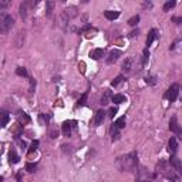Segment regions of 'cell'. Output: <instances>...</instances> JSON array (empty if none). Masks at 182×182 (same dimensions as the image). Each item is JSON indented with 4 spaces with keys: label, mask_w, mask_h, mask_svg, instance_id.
Here are the masks:
<instances>
[{
    "label": "cell",
    "mask_w": 182,
    "mask_h": 182,
    "mask_svg": "<svg viewBox=\"0 0 182 182\" xmlns=\"http://www.w3.org/2000/svg\"><path fill=\"white\" fill-rule=\"evenodd\" d=\"M138 165V155L135 151L117 158V167L124 172H132Z\"/></svg>",
    "instance_id": "6da1fadb"
},
{
    "label": "cell",
    "mask_w": 182,
    "mask_h": 182,
    "mask_svg": "<svg viewBox=\"0 0 182 182\" xmlns=\"http://www.w3.org/2000/svg\"><path fill=\"white\" fill-rule=\"evenodd\" d=\"M13 24H14V19L11 17L10 14H3L1 20H0V32L7 33L13 27Z\"/></svg>",
    "instance_id": "7a4b0ae2"
},
{
    "label": "cell",
    "mask_w": 182,
    "mask_h": 182,
    "mask_svg": "<svg viewBox=\"0 0 182 182\" xmlns=\"http://www.w3.org/2000/svg\"><path fill=\"white\" fill-rule=\"evenodd\" d=\"M75 121H65L61 125V132L64 137H71V132H73V128H75Z\"/></svg>",
    "instance_id": "3957f363"
},
{
    "label": "cell",
    "mask_w": 182,
    "mask_h": 182,
    "mask_svg": "<svg viewBox=\"0 0 182 182\" xmlns=\"http://www.w3.org/2000/svg\"><path fill=\"white\" fill-rule=\"evenodd\" d=\"M178 93H179V86L178 84H172L169 88H168V93H167V98L169 100V103H174L178 97Z\"/></svg>",
    "instance_id": "277c9868"
},
{
    "label": "cell",
    "mask_w": 182,
    "mask_h": 182,
    "mask_svg": "<svg viewBox=\"0 0 182 182\" xmlns=\"http://www.w3.org/2000/svg\"><path fill=\"white\" fill-rule=\"evenodd\" d=\"M104 118H105V112H104L103 110H98V111L96 112L94 121H93L94 127H98V125H101V124H103V121H104Z\"/></svg>",
    "instance_id": "5b68a950"
},
{
    "label": "cell",
    "mask_w": 182,
    "mask_h": 182,
    "mask_svg": "<svg viewBox=\"0 0 182 182\" xmlns=\"http://www.w3.org/2000/svg\"><path fill=\"white\" fill-rule=\"evenodd\" d=\"M119 56H121V51H119V50H112L111 53L108 54L107 60H105V61H107V64H114L118 58H119Z\"/></svg>",
    "instance_id": "8992f818"
},
{
    "label": "cell",
    "mask_w": 182,
    "mask_h": 182,
    "mask_svg": "<svg viewBox=\"0 0 182 182\" xmlns=\"http://www.w3.org/2000/svg\"><path fill=\"white\" fill-rule=\"evenodd\" d=\"M169 129H171L172 132H175V134H182V128L178 125L176 117H175V115L171 117V121H169Z\"/></svg>",
    "instance_id": "52a82bcc"
},
{
    "label": "cell",
    "mask_w": 182,
    "mask_h": 182,
    "mask_svg": "<svg viewBox=\"0 0 182 182\" xmlns=\"http://www.w3.org/2000/svg\"><path fill=\"white\" fill-rule=\"evenodd\" d=\"M171 165L174 167V169L175 171H178L179 174H182V161H179L178 158H175V157H171Z\"/></svg>",
    "instance_id": "ba28073f"
},
{
    "label": "cell",
    "mask_w": 182,
    "mask_h": 182,
    "mask_svg": "<svg viewBox=\"0 0 182 182\" xmlns=\"http://www.w3.org/2000/svg\"><path fill=\"white\" fill-rule=\"evenodd\" d=\"M157 36H158V32H157L155 29H151L150 33H148V37H147V48H148L151 44H152V41L157 39Z\"/></svg>",
    "instance_id": "9c48e42d"
},
{
    "label": "cell",
    "mask_w": 182,
    "mask_h": 182,
    "mask_svg": "<svg viewBox=\"0 0 182 182\" xmlns=\"http://www.w3.org/2000/svg\"><path fill=\"white\" fill-rule=\"evenodd\" d=\"M104 16H105V19L108 20H115L119 17V11L117 10H105L104 11Z\"/></svg>",
    "instance_id": "30bf717a"
},
{
    "label": "cell",
    "mask_w": 182,
    "mask_h": 182,
    "mask_svg": "<svg viewBox=\"0 0 182 182\" xmlns=\"http://www.w3.org/2000/svg\"><path fill=\"white\" fill-rule=\"evenodd\" d=\"M103 56H104V50H103V48H96V50H93V51L90 53V57H91L93 60H100Z\"/></svg>",
    "instance_id": "8fae6325"
},
{
    "label": "cell",
    "mask_w": 182,
    "mask_h": 182,
    "mask_svg": "<svg viewBox=\"0 0 182 182\" xmlns=\"http://www.w3.org/2000/svg\"><path fill=\"white\" fill-rule=\"evenodd\" d=\"M111 101H112L114 104H122V103L127 101V97L122 96V94H115V96L111 97Z\"/></svg>",
    "instance_id": "7c38bea8"
},
{
    "label": "cell",
    "mask_w": 182,
    "mask_h": 182,
    "mask_svg": "<svg viewBox=\"0 0 182 182\" xmlns=\"http://www.w3.org/2000/svg\"><path fill=\"white\" fill-rule=\"evenodd\" d=\"M132 63H134V58H131V57H129V58H127V60L122 63V67H121V68H122L125 73H129V71H131V68H132Z\"/></svg>",
    "instance_id": "4fadbf2b"
},
{
    "label": "cell",
    "mask_w": 182,
    "mask_h": 182,
    "mask_svg": "<svg viewBox=\"0 0 182 182\" xmlns=\"http://www.w3.org/2000/svg\"><path fill=\"white\" fill-rule=\"evenodd\" d=\"M168 147H169V152H171V154H175V152H176L178 142H176V138H175V137H171L169 142H168Z\"/></svg>",
    "instance_id": "5bb4252c"
},
{
    "label": "cell",
    "mask_w": 182,
    "mask_h": 182,
    "mask_svg": "<svg viewBox=\"0 0 182 182\" xmlns=\"http://www.w3.org/2000/svg\"><path fill=\"white\" fill-rule=\"evenodd\" d=\"M26 39V32H19L17 33V39H16V47H22Z\"/></svg>",
    "instance_id": "9a60e30c"
},
{
    "label": "cell",
    "mask_w": 182,
    "mask_h": 182,
    "mask_svg": "<svg viewBox=\"0 0 182 182\" xmlns=\"http://www.w3.org/2000/svg\"><path fill=\"white\" fill-rule=\"evenodd\" d=\"M9 119H10V117H9V114H7V111H4V110H1V121H0V127H6L7 125V122H9Z\"/></svg>",
    "instance_id": "2e32d148"
},
{
    "label": "cell",
    "mask_w": 182,
    "mask_h": 182,
    "mask_svg": "<svg viewBox=\"0 0 182 182\" xmlns=\"http://www.w3.org/2000/svg\"><path fill=\"white\" fill-rule=\"evenodd\" d=\"M9 161H10V164H17L19 161H20V157L17 155V152L14 150H11L9 152Z\"/></svg>",
    "instance_id": "e0dca14e"
},
{
    "label": "cell",
    "mask_w": 182,
    "mask_h": 182,
    "mask_svg": "<svg viewBox=\"0 0 182 182\" xmlns=\"http://www.w3.org/2000/svg\"><path fill=\"white\" fill-rule=\"evenodd\" d=\"M111 91L110 90H105V93H104V96L101 97V104L103 105H107L108 103H110V98H111Z\"/></svg>",
    "instance_id": "ac0fdd59"
},
{
    "label": "cell",
    "mask_w": 182,
    "mask_h": 182,
    "mask_svg": "<svg viewBox=\"0 0 182 182\" xmlns=\"http://www.w3.org/2000/svg\"><path fill=\"white\" fill-rule=\"evenodd\" d=\"M125 124H127V119H125V117H119L114 122V127H117L118 129H121V128H124L125 127Z\"/></svg>",
    "instance_id": "d6986e66"
},
{
    "label": "cell",
    "mask_w": 182,
    "mask_h": 182,
    "mask_svg": "<svg viewBox=\"0 0 182 182\" xmlns=\"http://www.w3.org/2000/svg\"><path fill=\"white\" fill-rule=\"evenodd\" d=\"M87 97H88V93H84L83 96L80 97V100H78V103L75 104V108H78V107H84L86 105V103H87Z\"/></svg>",
    "instance_id": "ffe728a7"
},
{
    "label": "cell",
    "mask_w": 182,
    "mask_h": 182,
    "mask_svg": "<svg viewBox=\"0 0 182 182\" xmlns=\"http://www.w3.org/2000/svg\"><path fill=\"white\" fill-rule=\"evenodd\" d=\"M145 83L148 84V86H155L157 84V77L155 75H152V74H148L147 77H145Z\"/></svg>",
    "instance_id": "44dd1931"
},
{
    "label": "cell",
    "mask_w": 182,
    "mask_h": 182,
    "mask_svg": "<svg viewBox=\"0 0 182 182\" xmlns=\"http://www.w3.org/2000/svg\"><path fill=\"white\" fill-rule=\"evenodd\" d=\"M27 4H29V3H27V1H24V3L20 4V9H19V10H20V16H22L23 19H26V17H27Z\"/></svg>",
    "instance_id": "7402d4cb"
},
{
    "label": "cell",
    "mask_w": 182,
    "mask_h": 182,
    "mask_svg": "<svg viewBox=\"0 0 182 182\" xmlns=\"http://www.w3.org/2000/svg\"><path fill=\"white\" fill-rule=\"evenodd\" d=\"M19 121L20 122H23V124H30V117L26 114V112H20V115H19Z\"/></svg>",
    "instance_id": "603a6c76"
},
{
    "label": "cell",
    "mask_w": 182,
    "mask_h": 182,
    "mask_svg": "<svg viewBox=\"0 0 182 182\" xmlns=\"http://www.w3.org/2000/svg\"><path fill=\"white\" fill-rule=\"evenodd\" d=\"M36 169H37V165H36V164H33V162H27V164H26V171L27 172L33 174V172H36Z\"/></svg>",
    "instance_id": "cb8c5ba5"
},
{
    "label": "cell",
    "mask_w": 182,
    "mask_h": 182,
    "mask_svg": "<svg viewBox=\"0 0 182 182\" xmlns=\"http://www.w3.org/2000/svg\"><path fill=\"white\" fill-rule=\"evenodd\" d=\"M53 7H54V1H46V14H47V16L51 14Z\"/></svg>",
    "instance_id": "d4e9b609"
},
{
    "label": "cell",
    "mask_w": 182,
    "mask_h": 182,
    "mask_svg": "<svg viewBox=\"0 0 182 182\" xmlns=\"http://www.w3.org/2000/svg\"><path fill=\"white\" fill-rule=\"evenodd\" d=\"M175 4H176V3H175L174 0H172V1H167V3L164 4V11H169L171 9L175 7Z\"/></svg>",
    "instance_id": "484cf974"
},
{
    "label": "cell",
    "mask_w": 182,
    "mask_h": 182,
    "mask_svg": "<svg viewBox=\"0 0 182 182\" xmlns=\"http://www.w3.org/2000/svg\"><path fill=\"white\" fill-rule=\"evenodd\" d=\"M39 145H40V142H39V139H34L32 142V147L29 148V154H32V152H34V151L39 148Z\"/></svg>",
    "instance_id": "4316f807"
},
{
    "label": "cell",
    "mask_w": 182,
    "mask_h": 182,
    "mask_svg": "<svg viewBox=\"0 0 182 182\" xmlns=\"http://www.w3.org/2000/svg\"><path fill=\"white\" fill-rule=\"evenodd\" d=\"M138 22H139V16H138V14H135V16H132V17L128 20V24H129V26H137Z\"/></svg>",
    "instance_id": "83f0119b"
},
{
    "label": "cell",
    "mask_w": 182,
    "mask_h": 182,
    "mask_svg": "<svg viewBox=\"0 0 182 182\" xmlns=\"http://www.w3.org/2000/svg\"><path fill=\"white\" fill-rule=\"evenodd\" d=\"M16 74L20 75V77H27V70H26L24 67H17V70H16Z\"/></svg>",
    "instance_id": "f1b7e54d"
},
{
    "label": "cell",
    "mask_w": 182,
    "mask_h": 182,
    "mask_svg": "<svg viewBox=\"0 0 182 182\" xmlns=\"http://www.w3.org/2000/svg\"><path fill=\"white\" fill-rule=\"evenodd\" d=\"M122 80H124V77H122V75H118V77H115V78L112 80V83H111V86H112V87H117L118 84H119V83L122 81Z\"/></svg>",
    "instance_id": "f546056e"
},
{
    "label": "cell",
    "mask_w": 182,
    "mask_h": 182,
    "mask_svg": "<svg viewBox=\"0 0 182 182\" xmlns=\"http://www.w3.org/2000/svg\"><path fill=\"white\" fill-rule=\"evenodd\" d=\"M119 139V132H118L117 127H112V141H118Z\"/></svg>",
    "instance_id": "4dcf8cb0"
},
{
    "label": "cell",
    "mask_w": 182,
    "mask_h": 182,
    "mask_svg": "<svg viewBox=\"0 0 182 182\" xmlns=\"http://www.w3.org/2000/svg\"><path fill=\"white\" fill-rule=\"evenodd\" d=\"M148 58H150V51H148V48L145 47V50H144V57H142V64H147Z\"/></svg>",
    "instance_id": "1f68e13d"
},
{
    "label": "cell",
    "mask_w": 182,
    "mask_h": 182,
    "mask_svg": "<svg viewBox=\"0 0 182 182\" xmlns=\"http://www.w3.org/2000/svg\"><path fill=\"white\" fill-rule=\"evenodd\" d=\"M118 112V110L115 107H112V108H110V111H108V117L110 118H114L115 117V114Z\"/></svg>",
    "instance_id": "d6a6232c"
},
{
    "label": "cell",
    "mask_w": 182,
    "mask_h": 182,
    "mask_svg": "<svg viewBox=\"0 0 182 182\" xmlns=\"http://www.w3.org/2000/svg\"><path fill=\"white\" fill-rule=\"evenodd\" d=\"M48 135H50L51 138H56V137L58 135V131H57V129H50V132H48Z\"/></svg>",
    "instance_id": "836d02e7"
},
{
    "label": "cell",
    "mask_w": 182,
    "mask_h": 182,
    "mask_svg": "<svg viewBox=\"0 0 182 182\" xmlns=\"http://www.w3.org/2000/svg\"><path fill=\"white\" fill-rule=\"evenodd\" d=\"M34 88H36V81H34V78H30V93L34 91Z\"/></svg>",
    "instance_id": "e575fe53"
},
{
    "label": "cell",
    "mask_w": 182,
    "mask_h": 182,
    "mask_svg": "<svg viewBox=\"0 0 182 182\" xmlns=\"http://www.w3.org/2000/svg\"><path fill=\"white\" fill-rule=\"evenodd\" d=\"M171 20L175 23V24H182V17H172Z\"/></svg>",
    "instance_id": "d590c367"
},
{
    "label": "cell",
    "mask_w": 182,
    "mask_h": 182,
    "mask_svg": "<svg viewBox=\"0 0 182 182\" xmlns=\"http://www.w3.org/2000/svg\"><path fill=\"white\" fill-rule=\"evenodd\" d=\"M138 34V30H134V32H131V34H129V37H135Z\"/></svg>",
    "instance_id": "8d00e7d4"
},
{
    "label": "cell",
    "mask_w": 182,
    "mask_h": 182,
    "mask_svg": "<svg viewBox=\"0 0 182 182\" xmlns=\"http://www.w3.org/2000/svg\"><path fill=\"white\" fill-rule=\"evenodd\" d=\"M17 181H19V182H22V174H20V172L17 174Z\"/></svg>",
    "instance_id": "74e56055"
},
{
    "label": "cell",
    "mask_w": 182,
    "mask_h": 182,
    "mask_svg": "<svg viewBox=\"0 0 182 182\" xmlns=\"http://www.w3.org/2000/svg\"><path fill=\"white\" fill-rule=\"evenodd\" d=\"M138 182H148V181H141V179H139V181Z\"/></svg>",
    "instance_id": "f35d334b"
}]
</instances>
